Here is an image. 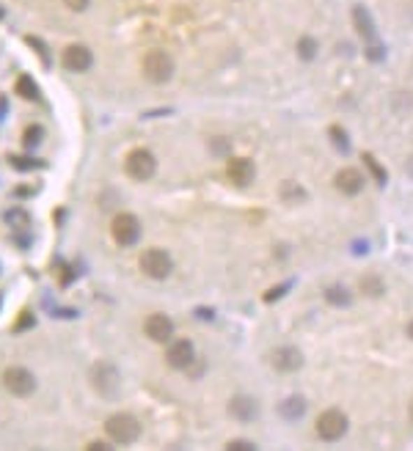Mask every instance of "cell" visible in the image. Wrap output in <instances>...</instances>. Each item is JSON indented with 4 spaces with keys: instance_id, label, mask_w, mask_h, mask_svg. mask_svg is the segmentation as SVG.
I'll return each instance as SVG.
<instances>
[{
    "instance_id": "16",
    "label": "cell",
    "mask_w": 413,
    "mask_h": 451,
    "mask_svg": "<svg viewBox=\"0 0 413 451\" xmlns=\"http://www.w3.org/2000/svg\"><path fill=\"white\" fill-rule=\"evenodd\" d=\"M303 413H306V399L300 394H289L287 399L278 402V415L287 421H298Z\"/></svg>"
},
{
    "instance_id": "14",
    "label": "cell",
    "mask_w": 413,
    "mask_h": 451,
    "mask_svg": "<svg viewBox=\"0 0 413 451\" xmlns=\"http://www.w3.org/2000/svg\"><path fill=\"white\" fill-rule=\"evenodd\" d=\"M229 415L242 421V424H248V421H254L259 415V402L254 397H248V394H237V397H231L229 402Z\"/></svg>"
},
{
    "instance_id": "13",
    "label": "cell",
    "mask_w": 413,
    "mask_h": 451,
    "mask_svg": "<svg viewBox=\"0 0 413 451\" xmlns=\"http://www.w3.org/2000/svg\"><path fill=\"white\" fill-rule=\"evenodd\" d=\"M143 330H146V336H149L152 341L166 344V341L174 336V322H171V316H166V314H152L146 319Z\"/></svg>"
},
{
    "instance_id": "1",
    "label": "cell",
    "mask_w": 413,
    "mask_h": 451,
    "mask_svg": "<svg viewBox=\"0 0 413 451\" xmlns=\"http://www.w3.org/2000/svg\"><path fill=\"white\" fill-rule=\"evenodd\" d=\"M105 432L116 446H130L140 438V421L130 413H116L105 421Z\"/></svg>"
},
{
    "instance_id": "6",
    "label": "cell",
    "mask_w": 413,
    "mask_h": 451,
    "mask_svg": "<svg viewBox=\"0 0 413 451\" xmlns=\"http://www.w3.org/2000/svg\"><path fill=\"white\" fill-rule=\"evenodd\" d=\"M124 168H127V174H130L136 182H146V179H152V177H154V171H157V160H154V154H152L149 149H133V151L127 154Z\"/></svg>"
},
{
    "instance_id": "12",
    "label": "cell",
    "mask_w": 413,
    "mask_h": 451,
    "mask_svg": "<svg viewBox=\"0 0 413 451\" xmlns=\"http://www.w3.org/2000/svg\"><path fill=\"white\" fill-rule=\"evenodd\" d=\"M64 66L69 69V72H86V69H92L94 64V55L89 47L83 45H69L64 50Z\"/></svg>"
},
{
    "instance_id": "17",
    "label": "cell",
    "mask_w": 413,
    "mask_h": 451,
    "mask_svg": "<svg viewBox=\"0 0 413 451\" xmlns=\"http://www.w3.org/2000/svg\"><path fill=\"white\" fill-rule=\"evenodd\" d=\"M353 17H356V28H358V34L367 39L369 45H372V42H377V39H375V25H372V17H369L367 8H364V6H356V8H353Z\"/></svg>"
},
{
    "instance_id": "28",
    "label": "cell",
    "mask_w": 413,
    "mask_h": 451,
    "mask_svg": "<svg viewBox=\"0 0 413 451\" xmlns=\"http://www.w3.org/2000/svg\"><path fill=\"white\" fill-rule=\"evenodd\" d=\"M210 149H212V154H218V157H221V154H226V151H229V140H221V138H218V140H212V143H210Z\"/></svg>"
},
{
    "instance_id": "33",
    "label": "cell",
    "mask_w": 413,
    "mask_h": 451,
    "mask_svg": "<svg viewBox=\"0 0 413 451\" xmlns=\"http://www.w3.org/2000/svg\"><path fill=\"white\" fill-rule=\"evenodd\" d=\"M31 193H36V187H17L14 190V195H22V198H28Z\"/></svg>"
},
{
    "instance_id": "20",
    "label": "cell",
    "mask_w": 413,
    "mask_h": 451,
    "mask_svg": "<svg viewBox=\"0 0 413 451\" xmlns=\"http://www.w3.org/2000/svg\"><path fill=\"white\" fill-rule=\"evenodd\" d=\"M17 94H20L22 99H39V86L34 83V77L22 75V77L17 80Z\"/></svg>"
},
{
    "instance_id": "30",
    "label": "cell",
    "mask_w": 413,
    "mask_h": 451,
    "mask_svg": "<svg viewBox=\"0 0 413 451\" xmlns=\"http://www.w3.org/2000/svg\"><path fill=\"white\" fill-rule=\"evenodd\" d=\"M367 58L369 61H380V58H383V47L377 45V42H372V45L367 47Z\"/></svg>"
},
{
    "instance_id": "2",
    "label": "cell",
    "mask_w": 413,
    "mask_h": 451,
    "mask_svg": "<svg viewBox=\"0 0 413 451\" xmlns=\"http://www.w3.org/2000/svg\"><path fill=\"white\" fill-rule=\"evenodd\" d=\"M143 75H146V80L154 83V86L168 83V80L174 77V61H171V55L163 52V50H152V52L143 58Z\"/></svg>"
},
{
    "instance_id": "25",
    "label": "cell",
    "mask_w": 413,
    "mask_h": 451,
    "mask_svg": "<svg viewBox=\"0 0 413 451\" xmlns=\"http://www.w3.org/2000/svg\"><path fill=\"white\" fill-rule=\"evenodd\" d=\"M364 163H367L369 168H372V174H375V179H377V184L383 187V184H386V171H383V168L377 165V160H375L372 154H364Z\"/></svg>"
},
{
    "instance_id": "36",
    "label": "cell",
    "mask_w": 413,
    "mask_h": 451,
    "mask_svg": "<svg viewBox=\"0 0 413 451\" xmlns=\"http://www.w3.org/2000/svg\"><path fill=\"white\" fill-rule=\"evenodd\" d=\"M411 418H413V402H411Z\"/></svg>"
},
{
    "instance_id": "18",
    "label": "cell",
    "mask_w": 413,
    "mask_h": 451,
    "mask_svg": "<svg viewBox=\"0 0 413 451\" xmlns=\"http://www.w3.org/2000/svg\"><path fill=\"white\" fill-rule=\"evenodd\" d=\"M325 300L333 306V309H347L350 303H353V297H350V292L342 286V283H331L328 289H325Z\"/></svg>"
},
{
    "instance_id": "29",
    "label": "cell",
    "mask_w": 413,
    "mask_h": 451,
    "mask_svg": "<svg viewBox=\"0 0 413 451\" xmlns=\"http://www.w3.org/2000/svg\"><path fill=\"white\" fill-rule=\"evenodd\" d=\"M31 325H34V314L25 311V314L20 316V322H14V330H28Z\"/></svg>"
},
{
    "instance_id": "4",
    "label": "cell",
    "mask_w": 413,
    "mask_h": 451,
    "mask_svg": "<svg viewBox=\"0 0 413 451\" xmlns=\"http://www.w3.org/2000/svg\"><path fill=\"white\" fill-rule=\"evenodd\" d=\"M174 270V262L171 256L163 251V248H149L140 253V272L146 278H154V281H166Z\"/></svg>"
},
{
    "instance_id": "35",
    "label": "cell",
    "mask_w": 413,
    "mask_h": 451,
    "mask_svg": "<svg viewBox=\"0 0 413 451\" xmlns=\"http://www.w3.org/2000/svg\"><path fill=\"white\" fill-rule=\"evenodd\" d=\"M408 336H411V339H413V319H411V322H408Z\"/></svg>"
},
{
    "instance_id": "5",
    "label": "cell",
    "mask_w": 413,
    "mask_h": 451,
    "mask_svg": "<svg viewBox=\"0 0 413 451\" xmlns=\"http://www.w3.org/2000/svg\"><path fill=\"white\" fill-rule=\"evenodd\" d=\"M345 432H347V415L342 410H336V407L322 410L320 418H317V435H320L322 441L333 443V441L345 438Z\"/></svg>"
},
{
    "instance_id": "9",
    "label": "cell",
    "mask_w": 413,
    "mask_h": 451,
    "mask_svg": "<svg viewBox=\"0 0 413 451\" xmlns=\"http://www.w3.org/2000/svg\"><path fill=\"white\" fill-rule=\"evenodd\" d=\"M196 361V347H193V341L190 339H177L168 350H166V363L171 366V369H190Z\"/></svg>"
},
{
    "instance_id": "10",
    "label": "cell",
    "mask_w": 413,
    "mask_h": 451,
    "mask_svg": "<svg viewBox=\"0 0 413 451\" xmlns=\"http://www.w3.org/2000/svg\"><path fill=\"white\" fill-rule=\"evenodd\" d=\"M270 366L278 374H295L303 366V353L298 347H278L270 355Z\"/></svg>"
},
{
    "instance_id": "24",
    "label": "cell",
    "mask_w": 413,
    "mask_h": 451,
    "mask_svg": "<svg viewBox=\"0 0 413 451\" xmlns=\"http://www.w3.org/2000/svg\"><path fill=\"white\" fill-rule=\"evenodd\" d=\"M14 168H20V171H31V168H45V163L42 160H31V157H11L8 160Z\"/></svg>"
},
{
    "instance_id": "31",
    "label": "cell",
    "mask_w": 413,
    "mask_h": 451,
    "mask_svg": "<svg viewBox=\"0 0 413 451\" xmlns=\"http://www.w3.org/2000/svg\"><path fill=\"white\" fill-rule=\"evenodd\" d=\"M229 451H256V446L254 443H245V441H231Z\"/></svg>"
},
{
    "instance_id": "21",
    "label": "cell",
    "mask_w": 413,
    "mask_h": 451,
    "mask_svg": "<svg viewBox=\"0 0 413 451\" xmlns=\"http://www.w3.org/2000/svg\"><path fill=\"white\" fill-rule=\"evenodd\" d=\"M328 135H331V140H333V146H336L339 154H347V151H350V138L345 135V130H342L339 124H333V127L328 130Z\"/></svg>"
},
{
    "instance_id": "7",
    "label": "cell",
    "mask_w": 413,
    "mask_h": 451,
    "mask_svg": "<svg viewBox=\"0 0 413 451\" xmlns=\"http://www.w3.org/2000/svg\"><path fill=\"white\" fill-rule=\"evenodd\" d=\"M110 234H113L116 245H122V248H133L138 239H140V223H138L136 215L122 212V215H116V218H113V223H110Z\"/></svg>"
},
{
    "instance_id": "8",
    "label": "cell",
    "mask_w": 413,
    "mask_h": 451,
    "mask_svg": "<svg viewBox=\"0 0 413 451\" xmlns=\"http://www.w3.org/2000/svg\"><path fill=\"white\" fill-rule=\"evenodd\" d=\"M3 385L14 397H31L36 391V377L22 366H11V369L3 371Z\"/></svg>"
},
{
    "instance_id": "23",
    "label": "cell",
    "mask_w": 413,
    "mask_h": 451,
    "mask_svg": "<svg viewBox=\"0 0 413 451\" xmlns=\"http://www.w3.org/2000/svg\"><path fill=\"white\" fill-rule=\"evenodd\" d=\"M42 138H45L42 127H28L25 135H22V146H25V149H36V146L42 143Z\"/></svg>"
},
{
    "instance_id": "26",
    "label": "cell",
    "mask_w": 413,
    "mask_h": 451,
    "mask_svg": "<svg viewBox=\"0 0 413 451\" xmlns=\"http://www.w3.org/2000/svg\"><path fill=\"white\" fill-rule=\"evenodd\" d=\"M287 289H289V283L275 286V289H270V292H265V303H273V300H278V297H284V295H287Z\"/></svg>"
},
{
    "instance_id": "34",
    "label": "cell",
    "mask_w": 413,
    "mask_h": 451,
    "mask_svg": "<svg viewBox=\"0 0 413 451\" xmlns=\"http://www.w3.org/2000/svg\"><path fill=\"white\" fill-rule=\"evenodd\" d=\"M89 449L92 451H110L113 446H110V443H89Z\"/></svg>"
},
{
    "instance_id": "27",
    "label": "cell",
    "mask_w": 413,
    "mask_h": 451,
    "mask_svg": "<svg viewBox=\"0 0 413 451\" xmlns=\"http://www.w3.org/2000/svg\"><path fill=\"white\" fill-rule=\"evenodd\" d=\"M25 42H28V45L34 47V50H36V52H42V58H45V66H50V52H47V47L42 45V42H39V39H34V36H28V39H25Z\"/></svg>"
},
{
    "instance_id": "11",
    "label": "cell",
    "mask_w": 413,
    "mask_h": 451,
    "mask_svg": "<svg viewBox=\"0 0 413 451\" xmlns=\"http://www.w3.org/2000/svg\"><path fill=\"white\" fill-rule=\"evenodd\" d=\"M226 177H229L234 187H248L256 177V165L248 157H234L229 163V168H226Z\"/></svg>"
},
{
    "instance_id": "19",
    "label": "cell",
    "mask_w": 413,
    "mask_h": 451,
    "mask_svg": "<svg viewBox=\"0 0 413 451\" xmlns=\"http://www.w3.org/2000/svg\"><path fill=\"white\" fill-rule=\"evenodd\" d=\"M361 292H364L367 297H380V295L386 292V286H383V281H380L377 275H364V278H361Z\"/></svg>"
},
{
    "instance_id": "32",
    "label": "cell",
    "mask_w": 413,
    "mask_h": 451,
    "mask_svg": "<svg viewBox=\"0 0 413 451\" xmlns=\"http://www.w3.org/2000/svg\"><path fill=\"white\" fill-rule=\"evenodd\" d=\"M66 6H69L72 11H83V8L89 6V0H66Z\"/></svg>"
},
{
    "instance_id": "3",
    "label": "cell",
    "mask_w": 413,
    "mask_h": 451,
    "mask_svg": "<svg viewBox=\"0 0 413 451\" xmlns=\"http://www.w3.org/2000/svg\"><path fill=\"white\" fill-rule=\"evenodd\" d=\"M92 385L96 388V394H102V397H108V399H116V397H119V388H122L119 369H116L113 363H94Z\"/></svg>"
},
{
    "instance_id": "15",
    "label": "cell",
    "mask_w": 413,
    "mask_h": 451,
    "mask_svg": "<svg viewBox=\"0 0 413 451\" xmlns=\"http://www.w3.org/2000/svg\"><path fill=\"white\" fill-rule=\"evenodd\" d=\"M336 190L342 193V195H358L361 190H364V174L358 171V168H342L339 174H336Z\"/></svg>"
},
{
    "instance_id": "22",
    "label": "cell",
    "mask_w": 413,
    "mask_h": 451,
    "mask_svg": "<svg viewBox=\"0 0 413 451\" xmlns=\"http://www.w3.org/2000/svg\"><path fill=\"white\" fill-rule=\"evenodd\" d=\"M298 55H300L303 61H314V55H317V42H314L312 36H303V39L298 42Z\"/></svg>"
}]
</instances>
